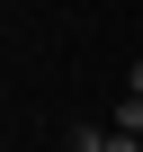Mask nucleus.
Wrapping results in <instances>:
<instances>
[{"mask_svg":"<svg viewBox=\"0 0 143 152\" xmlns=\"http://www.w3.org/2000/svg\"><path fill=\"white\" fill-rule=\"evenodd\" d=\"M72 152H98V143H90V134H81V143H72Z\"/></svg>","mask_w":143,"mask_h":152,"instance_id":"obj_3","label":"nucleus"},{"mask_svg":"<svg viewBox=\"0 0 143 152\" xmlns=\"http://www.w3.org/2000/svg\"><path fill=\"white\" fill-rule=\"evenodd\" d=\"M116 125H134V134H143V63L125 72V107H116Z\"/></svg>","mask_w":143,"mask_h":152,"instance_id":"obj_1","label":"nucleus"},{"mask_svg":"<svg viewBox=\"0 0 143 152\" xmlns=\"http://www.w3.org/2000/svg\"><path fill=\"white\" fill-rule=\"evenodd\" d=\"M90 143H98V152H143V134H134V125H107V134H90Z\"/></svg>","mask_w":143,"mask_h":152,"instance_id":"obj_2","label":"nucleus"}]
</instances>
